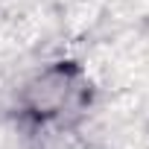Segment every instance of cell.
I'll list each match as a JSON object with an SVG mask.
<instances>
[{
  "label": "cell",
  "mask_w": 149,
  "mask_h": 149,
  "mask_svg": "<svg viewBox=\"0 0 149 149\" xmlns=\"http://www.w3.org/2000/svg\"><path fill=\"white\" fill-rule=\"evenodd\" d=\"M76 91H79V70L76 67H70V64L50 67L26 88V108L35 117L61 114L73 102Z\"/></svg>",
  "instance_id": "6da1fadb"
}]
</instances>
